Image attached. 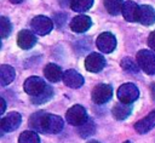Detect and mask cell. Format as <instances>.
<instances>
[{
	"label": "cell",
	"instance_id": "2e32d148",
	"mask_svg": "<svg viewBox=\"0 0 155 143\" xmlns=\"http://www.w3.org/2000/svg\"><path fill=\"white\" fill-rule=\"evenodd\" d=\"M154 127H155V111H151L145 118H143L142 120L134 124V130L138 133H147Z\"/></svg>",
	"mask_w": 155,
	"mask_h": 143
},
{
	"label": "cell",
	"instance_id": "d6986e66",
	"mask_svg": "<svg viewBox=\"0 0 155 143\" xmlns=\"http://www.w3.org/2000/svg\"><path fill=\"white\" fill-rule=\"evenodd\" d=\"M15 75H16L15 69H13L11 65L2 64V65L0 67V85H1V86L8 85L10 82L13 81Z\"/></svg>",
	"mask_w": 155,
	"mask_h": 143
},
{
	"label": "cell",
	"instance_id": "e0dca14e",
	"mask_svg": "<svg viewBox=\"0 0 155 143\" xmlns=\"http://www.w3.org/2000/svg\"><path fill=\"white\" fill-rule=\"evenodd\" d=\"M44 74H45L46 79L51 82H58L59 80L63 79L62 69L54 63H48L44 69Z\"/></svg>",
	"mask_w": 155,
	"mask_h": 143
},
{
	"label": "cell",
	"instance_id": "9a60e30c",
	"mask_svg": "<svg viewBox=\"0 0 155 143\" xmlns=\"http://www.w3.org/2000/svg\"><path fill=\"white\" fill-rule=\"evenodd\" d=\"M138 22L143 25H150L155 22V10L150 5L139 6V16Z\"/></svg>",
	"mask_w": 155,
	"mask_h": 143
},
{
	"label": "cell",
	"instance_id": "1f68e13d",
	"mask_svg": "<svg viewBox=\"0 0 155 143\" xmlns=\"http://www.w3.org/2000/svg\"><path fill=\"white\" fill-rule=\"evenodd\" d=\"M124 143H132L131 141H126V142H124Z\"/></svg>",
	"mask_w": 155,
	"mask_h": 143
},
{
	"label": "cell",
	"instance_id": "f546056e",
	"mask_svg": "<svg viewBox=\"0 0 155 143\" xmlns=\"http://www.w3.org/2000/svg\"><path fill=\"white\" fill-rule=\"evenodd\" d=\"M151 95H153V97L155 98V82L151 84Z\"/></svg>",
	"mask_w": 155,
	"mask_h": 143
},
{
	"label": "cell",
	"instance_id": "4316f807",
	"mask_svg": "<svg viewBox=\"0 0 155 143\" xmlns=\"http://www.w3.org/2000/svg\"><path fill=\"white\" fill-rule=\"evenodd\" d=\"M148 45H149V47L153 51H155V30L151 32L150 35H149V38H148Z\"/></svg>",
	"mask_w": 155,
	"mask_h": 143
},
{
	"label": "cell",
	"instance_id": "7a4b0ae2",
	"mask_svg": "<svg viewBox=\"0 0 155 143\" xmlns=\"http://www.w3.org/2000/svg\"><path fill=\"white\" fill-rule=\"evenodd\" d=\"M137 63L139 68L148 75L155 74V55L149 50H140L137 53Z\"/></svg>",
	"mask_w": 155,
	"mask_h": 143
},
{
	"label": "cell",
	"instance_id": "5bb4252c",
	"mask_svg": "<svg viewBox=\"0 0 155 143\" xmlns=\"http://www.w3.org/2000/svg\"><path fill=\"white\" fill-rule=\"evenodd\" d=\"M124 18L128 22H138V16H139V6L134 1H126L122 5L121 10Z\"/></svg>",
	"mask_w": 155,
	"mask_h": 143
},
{
	"label": "cell",
	"instance_id": "8992f818",
	"mask_svg": "<svg viewBox=\"0 0 155 143\" xmlns=\"http://www.w3.org/2000/svg\"><path fill=\"white\" fill-rule=\"evenodd\" d=\"M113 96V88L110 85L99 84L92 90V101L96 104H104L107 103Z\"/></svg>",
	"mask_w": 155,
	"mask_h": 143
},
{
	"label": "cell",
	"instance_id": "3957f363",
	"mask_svg": "<svg viewBox=\"0 0 155 143\" xmlns=\"http://www.w3.org/2000/svg\"><path fill=\"white\" fill-rule=\"evenodd\" d=\"M139 97V90L138 87L132 82H126L121 85L117 90V98L122 103L131 104Z\"/></svg>",
	"mask_w": 155,
	"mask_h": 143
},
{
	"label": "cell",
	"instance_id": "52a82bcc",
	"mask_svg": "<svg viewBox=\"0 0 155 143\" xmlns=\"http://www.w3.org/2000/svg\"><path fill=\"white\" fill-rule=\"evenodd\" d=\"M53 23L46 16H36L31 21V29L38 35H47L52 30Z\"/></svg>",
	"mask_w": 155,
	"mask_h": 143
},
{
	"label": "cell",
	"instance_id": "ffe728a7",
	"mask_svg": "<svg viewBox=\"0 0 155 143\" xmlns=\"http://www.w3.org/2000/svg\"><path fill=\"white\" fill-rule=\"evenodd\" d=\"M94 130H96L94 122L92 120H90V119H87L84 124H81L80 126H78V133L82 138H87V137L92 136L94 133Z\"/></svg>",
	"mask_w": 155,
	"mask_h": 143
},
{
	"label": "cell",
	"instance_id": "83f0119b",
	"mask_svg": "<svg viewBox=\"0 0 155 143\" xmlns=\"http://www.w3.org/2000/svg\"><path fill=\"white\" fill-rule=\"evenodd\" d=\"M5 108H6V104H5V101H4V98L1 97V98H0V114H4V111H5Z\"/></svg>",
	"mask_w": 155,
	"mask_h": 143
},
{
	"label": "cell",
	"instance_id": "7c38bea8",
	"mask_svg": "<svg viewBox=\"0 0 155 143\" xmlns=\"http://www.w3.org/2000/svg\"><path fill=\"white\" fill-rule=\"evenodd\" d=\"M17 44L23 50H29L36 44V36L34 35L33 32L29 29H23L18 33L17 36Z\"/></svg>",
	"mask_w": 155,
	"mask_h": 143
},
{
	"label": "cell",
	"instance_id": "30bf717a",
	"mask_svg": "<svg viewBox=\"0 0 155 143\" xmlns=\"http://www.w3.org/2000/svg\"><path fill=\"white\" fill-rule=\"evenodd\" d=\"M22 116L17 111H11L6 116H4L0 121V127L4 132H12L21 125Z\"/></svg>",
	"mask_w": 155,
	"mask_h": 143
},
{
	"label": "cell",
	"instance_id": "cb8c5ba5",
	"mask_svg": "<svg viewBox=\"0 0 155 143\" xmlns=\"http://www.w3.org/2000/svg\"><path fill=\"white\" fill-rule=\"evenodd\" d=\"M53 96V90L51 86H47L46 90L40 95V96H36V97H33L31 98V102L34 104H42L45 102H47L48 99H51V97Z\"/></svg>",
	"mask_w": 155,
	"mask_h": 143
},
{
	"label": "cell",
	"instance_id": "9c48e42d",
	"mask_svg": "<svg viewBox=\"0 0 155 143\" xmlns=\"http://www.w3.org/2000/svg\"><path fill=\"white\" fill-rule=\"evenodd\" d=\"M85 67L91 73H98L105 67V58L101 53L92 52L86 57Z\"/></svg>",
	"mask_w": 155,
	"mask_h": 143
},
{
	"label": "cell",
	"instance_id": "277c9868",
	"mask_svg": "<svg viewBox=\"0 0 155 143\" xmlns=\"http://www.w3.org/2000/svg\"><path fill=\"white\" fill-rule=\"evenodd\" d=\"M24 91L27 95H29L31 98L33 97H36V96H40L47 87L46 82L39 78V76H30L25 81H24Z\"/></svg>",
	"mask_w": 155,
	"mask_h": 143
},
{
	"label": "cell",
	"instance_id": "ba28073f",
	"mask_svg": "<svg viewBox=\"0 0 155 143\" xmlns=\"http://www.w3.org/2000/svg\"><path fill=\"white\" fill-rule=\"evenodd\" d=\"M96 45L102 52L110 53L116 48V38L111 33L104 32L98 35V38L96 40Z\"/></svg>",
	"mask_w": 155,
	"mask_h": 143
},
{
	"label": "cell",
	"instance_id": "6da1fadb",
	"mask_svg": "<svg viewBox=\"0 0 155 143\" xmlns=\"http://www.w3.org/2000/svg\"><path fill=\"white\" fill-rule=\"evenodd\" d=\"M29 126L42 133H58L63 128V120L54 114L36 111L30 116Z\"/></svg>",
	"mask_w": 155,
	"mask_h": 143
},
{
	"label": "cell",
	"instance_id": "484cf974",
	"mask_svg": "<svg viewBox=\"0 0 155 143\" xmlns=\"http://www.w3.org/2000/svg\"><path fill=\"white\" fill-rule=\"evenodd\" d=\"M12 32V24L6 17L0 18V36L1 38H7Z\"/></svg>",
	"mask_w": 155,
	"mask_h": 143
},
{
	"label": "cell",
	"instance_id": "5b68a950",
	"mask_svg": "<svg viewBox=\"0 0 155 143\" xmlns=\"http://www.w3.org/2000/svg\"><path fill=\"white\" fill-rule=\"evenodd\" d=\"M65 119L68 124L74 125V126H80L87 120V113L84 107L76 104V105H73L70 109H68L65 114Z\"/></svg>",
	"mask_w": 155,
	"mask_h": 143
},
{
	"label": "cell",
	"instance_id": "d4e9b609",
	"mask_svg": "<svg viewBox=\"0 0 155 143\" xmlns=\"http://www.w3.org/2000/svg\"><path fill=\"white\" fill-rule=\"evenodd\" d=\"M121 67H122V69L125 70V72H127V73H137L138 72V63H136L132 58H130V57H126V58H124L122 61H121Z\"/></svg>",
	"mask_w": 155,
	"mask_h": 143
},
{
	"label": "cell",
	"instance_id": "7402d4cb",
	"mask_svg": "<svg viewBox=\"0 0 155 143\" xmlns=\"http://www.w3.org/2000/svg\"><path fill=\"white\" fill-rule=\"evenodd\" d=\"M18 143H40V138L35 131L27 130L19 135Z\"/></svg>",
	"mask_w": 155,
	"mask_h": 143
},
{
	"label": "cell",
	"instance_id": "4dcf8cb0",
	"mask_svg": "<svg viewBox=\"0 0 155 143\" xmlns=\"http://www.w3.org/2000/svg\"><path fill=\"white\" fill-rule=\"evenodd\" d=\"M87 143H99V142H97V141H90V142H87Z\"/></svg>",
	"mask_w": 155,
	"mask_h": 143
},
{
	"label": "cell",
	"instance_id": "603a6c76",
	"mask_svg": "<svg viewBox=\"0 0 155 143\" xmlns=\"http://www.w3.org/2000/svg\"><path fill=\"white\" fill-rule=\"evenodd\" d=\"M93 5V0H73L70 7L75 12H85Z\"/></svg>",
	"mask_w": 155,
	"mask_h": 143
},
{
	"label": "cell",
	"instance_id": "f1b7e54d",
	"mask_svg": "<svg viewBox=\"0 0 155 143\" xmlns=\"http://www.w3.org/2000/svg\"><path fill=\"white\" fill-rule=\"evenodd\" d=\"M58 1H59V4H61L63 7H67L68 5L70 6V4H71L73 0H58Z\"/></svg>",
	"mask_w": 155,
	"mask_h": 143
},
{
	"label": "cell",
	"instance_id": "4fadbf2b",
	"mask_svg": "<svg viewBox=\"0 0 155 143\" xmlns=\"http://www.w3.org/2000/svg\"><path fill=\"white\" fill-rule=\"evenodd\" d=\"M91 25H92L91 18L88 16H85V15L76 16L70 22V29L75 33H84L87 29H90Z\"/></svg>",
	"mask_w": 155,
	"mask_h": 143
},
{
	"label": "cell",
	"instance_id": "8fae6325",
	"mask_svg": "<svg viewBox=\"0 0 155 143\" xmlns=\"http://www.w3.org/2000/svg\"><path fill=\"white\" fill-rule=\"evenodd\" d=\"M63 82L71 88H79L84 85V78L74 69H68L63 73Z\"/></svg>",
	"mask_w": 155,
	"mask_h": 143
},
{
	"label": "cell",
	"instance_id": "ac0fdd59",
	"mask_svg": "<svg viewBox=\"0 0 155 143\" xmlns=\"http://www.w3.org/2000/svg\"><path fill=\"white\" fill-rule=\"evenodd\" d=\"M113 116L116 119V120H124L126 118L130 116V114L132 113V105L131 104H127V103H116L114 107H113Z\"/></svg>",
	"mask_w": 155,
	"mask_h": 143
},
{
	"label": "cell",
	"instance_id": "44dd1931",
	"mask_svg": "<svg viewBox=\"0 0 155 143\" xmlns=\"http://www.w3.org/2000/svg\"><path fill=\"white\" fill-rule=\"evenodd\" d=\"M122 5H124L122 0H104V6L107 11L113 16H116L121 12Z\"/></svg>",
	"mask_w": 155,
	"mask_h": 143
}]
</instances>
